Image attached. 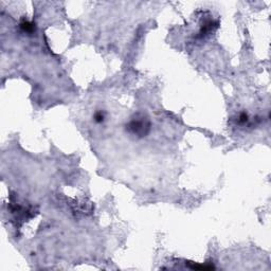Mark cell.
<instances>
[{
	"label": "cell",
	"mask_w": 271,
	"mask_h": 271,
	"mask_svg": "<svg viewBox=\"0 0 271 271\" xmlns=\"http://www.w3.org/2000/svg\"><path fill=\"white\" fill-rule=\"evenodd\" d=\"M128 129L131 134L137 136H145L149 130V123L142 119H134L128 124Z\"/></svg>",
	"instance_id": "6da1fadb"
},
{
	"label": "cell",
	"mask_w": 271,
	"mask_h": 271,
	"mask_svg": "<svg viewBox=\"0 0 271 271\" xmlns=\"http://www.w3.org/2000/svg\"><path fill=\"white\" fill-rule=\"evenodd\" d=\"M20 27H21V29H22L23 31L26 32H32L34 30V25L29 22V21H22V22L20 23Z\"/></svg>",
	"instance_id": "7a4b0ae2"
},
{
	"label": "cell",
	"mask_w": 271,
	"mask_h": 271,
	"mask_svg": "<svg viewBox=\"0 0 271 271\" xmlns=\"http://www.w3.org/2000/svg\"><path fill=\"white\" fill-rule=\"evenodd\" d=\"M248 120H249V117L246 112H242V113L238 116V123H239V124H245V123L248 122Z\"/></svg>",
	"instance_id": "3957f363"
},
{
	"label": "cell",
	"mask_w": 271,
	"mask_h": 271,
	"mask_svg": "<svg viewBox=\"0 0 271 271\" xmlns=\"http://www.w3.org/2000/svg\"><path fill=\"white\" fill-rule=\"evenodd\" d=\"M104 119H105V114H104V112L99 111V112H97V113L94 114V120L97 121V122H103Z\"/></svg>",
	"instance_id": "277c9868"
}]
</instances>
